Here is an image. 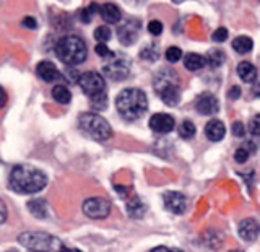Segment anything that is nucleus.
Segmentation results:
<instances>
[{"label": "nucleus", "instance_id": "18", "mask_svg": "<svg viewBox=\"0 0 260 252\" xmlns=\"http://www.w3.org/2000/svg\"><path fill=\"white\" fill-rule=\"evenodd\" d=\"M238 75L242 81H246V83H254L257 78V69L250 62L244 60L238 65Z\"/></svg>", "mask_w": 260, "mask_h": 252}, {"label": "nucleus", "instance_id": "12", "mask_svg": "<svg viewBox=\"0 0 260 252\" xmlns=\"http://www.w3.org/2000/svg\"><path fill=\"white\" fill-rule=\"evenodd\" d=\"M162 200H165V207L176 215H182L187 208V200L181 192H166L162 195Z\"/></svg>", "mask_w": 260, "mask_h": 252}, {"label": "nucleus", "instance_id": "43", "mask_svg": "<svg viewBox=\"0 0 260 252\" xmlns=\"http://www.w3.org/2000/svg\"><path fill=\"white\" fill-rule=\"evenodd\" d=\"M32 252H47V250H32Z\"/></svg>", "mask_w": 260, "mask_h": 252}, {"label": "nucleus", "instance_id": "19", "mask_svg": "<svg viewBox=\"0 0 260 252\" xmlns=\"http://www.w3.org/2000/svg\"><path fill=\"white\" fill-rule=\"evenodd\" d=\"M208 59L207 57H203L200 54H187L185 55V59H184V65L187 67V70H190V72H197V70H202L203 67L207 65Z\"/></svg>", "mask_w": 260, "mask_h": 252}, {"label": "nucleus", "instance_id": "10", "mask_svg": "<svg viewBox=\"0 0 260 252\" xmlns=\"http://www.w3.org/2000/svg\"><path fill=\"white\" fill-rule=\"evenodd\" d=\"M176 125V120L173 116H169L166 112L154 114L150 119V129L156 134H169L173 132V129Z\"/></svg>", "mask_w": 260, "mask_h": 252}, {"label": "nucleus", "instance_id": "23", "mask_svg": "<svg viewBox=\"0 0 260 252\" xmlns=\"http://www.w3.org/2000/svg\"><path fill=\"white\" fill-rule=\"evenodd\" d=\"M252 47H254V43H252V39L247 36H239L233 41V49L238 54H247L252 51Z\"/></svg>", "mask_w": 260, "mask_h": 252}, {"label": "nucleus", "instance_id": "29", "mask_svg": "<svg viewBox=\"0 0 260 252\" xmlns=\"http://www.w3.org/2000/svg\"><path fill=\"white\" fill-rule=\"evenodd\" d=\"M166 59L169 60V62H177V60H181L182 59V51L179 47H176V46H173V47H169L168 51H166Z\"/></svg>", "mask_w": 260, "mask_h": 252}, {"label": "nucleus", "instance_id": "20", "mask_svg": "<svg viewBox=\"0 0 260 252\" xmlns=\"http://www.w3.org/2000/svg\"><path fill=\"white\" fill-rule=\"evenodd\" d=\"M146 211V207L143 205V202L138 197H132L127 202V213L132 218H142Z\"/></svg>", "mask_w": 260, "mask_h": 252}, {"label": "nucleus", "instance_id": "5", "mask_svg": "<svg viewBox=\"0 0 260 252\" xmlns=\"http://www.w3.org/2000/svg\"><path fill=\"white\" fill-rule=\"evenodd\" d=\"M78 124L81 127V130L89 135L94 140H109L112 137V129L109 125V122L106 120L104 117H101L100 114L94 112H83L78 119Z\"/></svg>", "mask_w": 260, "mask_h": 252}, {"label": "nucleus", "instance_id": "28", "mask_svg": "<svg viewBox=\"0 0 260 252\" xmlns=\"http://www.w3.org/2000/svg\"><path fill=\"white\" fill-rule=\"evenodd\" d=\"M224 54L221 51H213V52H210L208 55V62L211 64V67H219L223 62H224Z\"/></svg>", "mask_w": 260, "mask_h": 252}, {"label": "nucleus", "instance_id": "30", "mask_svg": "<svg viewBox=\"0 0 260 252\" xmlns=\"http://www.w3.org/2000/svg\"><path fill=\"white\" fill-rule=\"evenodd\" d=\"M158 47L156 46H148L142 51V59H148V60H156L158 59Z\"/></svg>", "mask_w": 260, "mask_h": 252}, {"label": "nucleus", "instance_id": "4", "mask_svg": "<svg viewBox=\"0 0 260 252\" xmlns=\"http://www.w3.org/2000/svg\"><path fill=\"white\" fill-rule=\"evenodd\" d=\"M153 86L156 93L168 106H176L181 100V88H179V75L173 69L161 70L154 75Z\"/></svg>", "mask_w": 260, "mask_h": 252}, {"label": "nucleus", "instance_id": "3", "mask_svg": "<svg viewBox=\"0 0 260 252\" xmlns=\"http://www.w3.org/2000/svg\"><path fill=\"white\" fill-rule=\"evenodd\" d=\"M55 54L63 64L78 65L81 62H85L86 54H88V47L81 38H78L75 35H69V36H63L57 41Z\"/></svg>", "mask_w": 260, "mask_h": 252}, {"label": "nucleus", "instance_id": "36", "mask_svg": "<svg viewBox=\"0 0 260 252\" xmlns=\"http://www.w3.org/2000/svg\"><path fill=\"white\" fill-rule=\"evenodd\" d=\"M233 132H234L236 137H242L244 134H246L242 122H234V124H233Z\"/></svg>", "mask_w": 260, "mask_h": 252}, {"label": "nucleus", "instance_id": "33", "mask_svg": "<svg viewBox=\"0 0 260 252\" xmlns=\"http://www.w3.org/2000/svg\"><path fill=\"white\" fill-rule=\"evenodd\" d=\"M250 134L252 135H255V137H260V114H257V116L250 120Z\"/></svg>", "mask_w": 260, "mask_h": 252}, {"label": "nucleus", "instance_id": "2", "mask_svg": "<svg viewBox=\"0 0 260 252\" xmlns=\"http://www.w3.org/2000/svg\"><path fill=\"white\" fill-rule=\"evenodd\" d=\"M116 106L119 114L127 120H135L148 108V101H146V94L138 88H125L117 94Z\"/></svg>", "mask_w": 260, "mask_h": 252}, {"label": "nucleus", "instance_id": "44", "mask_svg": "<svg viewBox=\"0 0 260 252\" xmlns=\"http://www.w3.org/2000/svg\"><path fill=\"white\" fill-rule=\"evenodd\" d=\"M231 252H242V250H231Z\"/></svg>", "mask_w": 260, "mask_h": 252}, {"label": "nucleus", "instance_id": "41", "mask_svg": "<svg viewBox=\"0 0 260 252\" xmlns=\"http://www.w3.org/2000/svg\"><path fill=\"white\" fill-rule=\"evenodd\" d=\"M5 104H7V93H5V89L0 86V109H2Z\"/></svg>", "mask_w": 260, "mask_h": 252}, {"label": "nucleus", "instance_id": "6", "mask_svg": "<svg viewBox=\"0 0 260 252\" xmlns=\"http://www.w3.org/2000/svg\"><path fill=\"white\" fill-rule=\"evenodd\" d=\"M18 242L21 244V246L28 247V249H35V250H47L49 247H52L54 244H59V241L54 239L51 234L39 233V231L21 233L20 238H18Z\"/></svg>", "mask_w": 260, "mask_h": 252}, {"label": "nucleus", "instance_id": "35", "mask_svg": "<svg viewBox=\"0 0 260 252\" xmlns=\"http://www.w3.org/2000/svg\"><path fill=\"white\" fill-rule=\"evenodd\" d=\"M213 41H216V43H223V41H226V38H228V29L226 28H218V29H215V33H213Z\"/></svg>", "mask_w": 260, "mask_h": 252}, {"label": "nucleus", "instance_id": "40", "mask_svg": "<svg viewBox=\"0 0 260 252\" xmlns=\"http://www.w3.org/2000/svg\"><path fill=\"white\" fill-rule=\"evenodd\" d=\"M151 252H182L181 249H169V247H165V246H159V247H154Z\"/></svg>", "mask_w": 260, "mask_h": 252}, {"label": "nucleus", "instance_id": "15", "mask_svg": "<svg viewBox=\"0 0 260 252\" xmlns=\"http://www.w3.org/2000/svg\"><path fill=\"white\" fill-rule=\"evenodd\" d=\"M226 134V127L221 120H210L208 124L205 125V135L208 140L211 142H219V140H223V137Z\"/></svg>", "mask_w": 260, "mask_h": 252}, {"label": "nucleus", "instance_id": "37", "mask_svg": "<svg viewBox=\"0 0 260 252\" xmlns=\"http://www.w3.org/2000/svg\"><path fill=\"white\" fill-rule=\"evenodd\" d=\"M23 26L28 28V29H35L38 26V23H36L35 18H32V16H26V18L23 20Z\"/></svg>", "mask_w": 260, "mask_h": 252}, {"label": "nucleus", "instance_id": "1", "mask_svg": "<svg viewBox=\"0 0 260 252\" xmlns=\"http://www.w3.org/2000/svg\"><path fill=\"white\" fill-rule=\"evenodd\" d=\"M47 184V176L31 165H18L10 173V187L18 194H36Z\"/></svg>", "mask_w": 260, "mask_h": 252}, {"label": "nucleus", "instance_id": "11", "mask_svg": "<svg viewBox=\"0 0 260 252\" xmlns=\"http://www.w3.org/2000/svg\"><path fill=\"white\" fill-rule=\"evenodd\" d=\"M195 109H197L203 116H213L219 109V103L215 94L211 93H202L197 101H195Z\"/></svg>", "mask_w": 260, "mask_h": 252}, {"label": "nucleus", "instance_id": "32", "mask_svg": "<svg viewBox=\"0 0 260 252\" xmlns=\"http://www.w3.org/2000/svg\"><path fill=\"white\" fill-rule=\"evenodd\" d=\"M148 31L151 33L153 36H159L161 33H162V23L158 21V20L150 21V24H148Z\"/></svg>", "mask_w": 260, "mask_h": 252}, {"label": "nucleus", "instance_id": "27", "mask_svg": "<svg viewBox=\"0 0 260 252\" xmlns=\"http://www.w3.org/2000/svg\"><path fill=\"white\" fill-rule=\"evenodd\" d=\"M91 104H93V108L96 111H103L106 109V106H108V94L104 93H100V94H96L91 98Z\"/></svg>", "mask_w": 260, "mask_h": 252}, {"label": "nucleus", "instance_id": "34", "mask_svg": "<svg viewBox=\"0 0 260 252\" xmlns=\"http://www.w3.org/2000/svg\"><path fill=\"white\" fill-rule=\"evenodd\" d=\"M96 54L100 57H109V59H112V57H114V52L106 44H98L96 46Z\"/></svg>", "mask_w": 260, "mask_h": 252}, {"label": "nucleus", "instance_id": "17", "mask_svg": "<svg viewBox=\"0 0 260 252\" xmlns=\"http://www.w3.org/2000/svg\"><path fill=\"white\" fill-rule=\"evenodd\" d=\"M138 36V28H134V21H127L124 26L119 28V39L122 41V44H132L135 43V39Z\"/></svg>", "mask_w": 260, "mask_h": 252}, {"label": "nucleus", "instance_id": "25", "mask_svg": "<svg viewBox=\"0 0 260 252\" xmlns=\"http://www.w3.org/2000/svg\"><path fill=\"white\" fill-rule=\"evenodd\" d=\"M195 132H197V129H195V125L190 120H184L182 124L179 125V135H181L182 138H185V140L192 138L195 135Z\"/></svg>", "mask_w": 260, "mask_h": 252}, {"label": "nucleus", "instance_id": "8", "mask_svg": "<svg viewBox=\"0 0 260 252\" xmlns=\"http://www.w3.org/2000/svg\"><path fill=\"white\" fill-rule=\"evenodd\" d=\"M83 213L93 219H103L111 213V203L103 197H91L83 202Z\"/></svg>", "mask_w": 260, "mask_h": 252}, {"label": "nucleus", "instance_id": "42", "mask_svg": "<svg viewBox=\"0 0 260 252\" xmlns=\"http://www.w3.org/2000/svg\"><path fill=\"white\" fill-rule=\"evenodd\" d=\"M60 252H80V250H77V249H72V247H60Z\"/></svg>", "mask_w": 260, "mask_h": 252}, {"label": "nucleus", "instance_id": "14", "mask_svg": "<svg viewBox=\"0 0 260 252\" xmlns=\"http://www.w3.org/2000/svg\"><path fill=\"white\" fill-rule=\"evenodd\" d=\"M36 73L39 75L41 80L47 81V83H52V81L62 80V73L59 72V69H57L55 65L52 62H49V60L39 62L38 67H36Z\"/></svg>", "mask_w": 260, "mask_h": 252}, {"label": "nucleus", "instance_id": "16", "mask_svg": "<svg viewBox=\"0 0 260 252\" xmlns=\"http://www.w3.org/2000/svg\"><path fill=\"white\" fill-rule=\"evenodd\" d=\"M100 15H101V18L106 23H109V24L117 23L120 20V16H122L119 7L114 5V4H104V5H101L100 7Z\"/></svg>", "mask_w": 260, "mask_h": 252}, {"label": "nucleus", "instance_id": "13", "mask_svg": "<svg viewBox=\"0 0 260 252\" xmlns=\"http://www.w3.org/2000/svg\"><path fill=\"white\" fill-rule=\"evenodd\" d=\"M238 231H239V236L244 241L252 242V241H255L257 236L260 234V223L254 218H246L239 223Z\"/></svg>", "mask_w": 260, "mask_h": 252}, {"label": "nucleus", "instance_id": "9", "mask_svg": "<svg viewBox=\"0 0 260 252\" xmlns=\"http://www.w3.org/2000/svg\"><path fill=\"white\" fill-rule=\"evenodd\" d=\"M104 73L112 80H124L130 72V64L125 57L114 55L112 59L103 67Z\"/></svg>", "mask_w": 260, "mask_h": 252}, {"label": "nucleus", "instance_id": "38", "mask_svg": "<svg viewBox=\"0 0 260 252\" xmlns=\"http://www.w3.org/2000/svg\"><path fill=\"white\" fill-rule=\"evenodd\" d=\"M231 98V100H238V98L241 96V88L239 86H233L231 89H230V94H228Z\"/></svg>", "mask_w": 260, "mask_h": 252}, {"label": "nucleus", "instance_id": "26", "mask_svg": "<svg viewBox=\"0 0 260 252\" xmlns=\"http://www.w3.org/2000/svg\"><path fill=\"white\" fill-rule=\"evenodd\" d=\"M94 39L98 41V44H106L111 39V29L108 26H100L94 29Z\"/></svg>", "mask_w": 260, "mask_h": 252}, {"label": "nucleus", "instance_id": "22", "mask_svg": "<svg viewBox=\"0 0 260 252\" xmlns=\"http://www.w3.org/2000/svg\"><path fill=\"white\" fill-rule=\"evenodd\" d=\"M52 98L60 104H69L72 101V93L65 85H55L52 88Z\"/></svg>", "mask_w": 260, "mask_h": 252}, {"label": "nucleus", "instance_id": "39", "mask_svg": "<svg viewBox=\"0 0 260 252\" xmlns=\"http://www.w3.org/2000/svg\"><path fill=\"white\" fill-rule=\"evenodd\" d=\"M5 219H7V207H5V203L0 200V225H2Z\"/></svg>", "mask_w": 260, "mask_h": 252}, {"label": "nucleus", "instance_id": "21", "mask_svg": "<svg viewBox=\"0 0 260 252\" xmlns=\"http://www.w3.org/2000/svg\"><path fill=\"white\" fill-rule=\"evenodd\" d=\"M28 210L32 216L36 218H44L47 215V205L43 199H35L28 202Z\"/></svg>", "mask_w": 260, "mask_h": 252}, {"label": "nucleus", "instance_id": "7", "mask_svg": "<svg viewBox=\"0 0 260 252\" xmlns=\"http://www.w3.org/2000/svg\"><path fill=\"white\" fill-rule=\"evenodd\" d=\"M78 85L83 89V93L93 98L106 91V81L98 72H85L78 77Z\"/></svg>", "mask_w": 260, "mask_h": 252}, {"label": "nucleus", "instance_id": "24", "mask_svg": "<svg viewBox=\"0 0 260 252\" xmlns=\"http://www.w3.org/2000/svg\"><path fill=\"white\" fill-rule=\"evenodd\" d=\"M254 150H255V146H254V143H252V142L244 143V145L239 146V148L236 150V153H234L236 161H238V163H246L247 158L250 156V153L254 151Z\"/></svg>", "mask_w": 260, "mask_h": 252}, {"label": "nucleus", "instance_id": "31", "mask_svg": "<svg viewBox=\"0 0 260 252\" xmlns=\"http://www.w3.org/2000/svg\"><path fill=\"white\" fill-rule=\"evenodd\" d=\"M96 10H100V7H98L96 4H93L91 7L85 8V10H81V13H80L81 21H83V23H89V21H91V16H93V13H94Z\"/></svg>", "mask_w": 260, "mask_h": 252}]
</instances>
